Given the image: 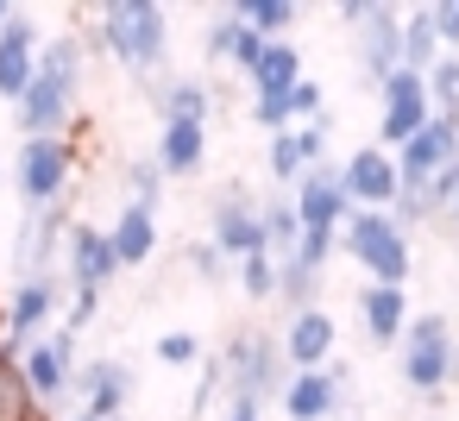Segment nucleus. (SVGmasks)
Segmentation results:
<instances>
[{"label": "nucleus", "mask_w": 459, "mask_h": 421, "mask_svg": "<svg viewBox=\"0 0 459 421\" xmlns=\"http://www.w3.org/2000/svg\"><path fill=\"white\" fill-rule=\"evenodd\" d=\"M428 26L440 45H459V0H440V7H428Z\"/></svg>", "instance_id": "nucleus-37"}, {"label": "nucleus", "mask_w": 459, "mask_h": 421, "mask_svg": "<svg viewBox=\"0 0 459 421\" xmlns=\"http://www.w3.org/2000/svg\"><path fill=\"white\" fill-rule=\"evenodd\" d=\"M82 89V39H51L39 51V76L20 95V133L26 139H64Z\"/></svg>", "instance_id": "nucleus-1"}, {"label": "nucleus", "mask_w": 459, "mask_h": 421, "mask_svg": "<svg viewBox=\"0 0 459 421\" xmlns=\"http://www.w3.org/2000/svg\"><path fill=\"white\" fill-rule=\"evenodd\" d=\"M108 245H114V258H120V264H145V258H152V245H158L152 208H126V214L108 227Z\"/></svg>", "instance_id": "nucleus-25"}, {"label": "nucleus", "mask_w": 459, "mask_h": 421, "mask_svg": "<svg viewBox=\"0 0 459 421\" xmlns=\"http://www.w3.org/2000/svg\"><path fill=\"white\" fill-rule=\"evenodd\" d=\"M20 377H26V390H32V402L45 408V402H64V390L76 383V339L57 327L51 339H32L26 352H20Z\"/></svg>", "instance_id": "nucleus-8"}, {"label": "nucleus", "mask_w": 459, "mask_h": 421, "mask_svg": "<svg viewBox=\"0 0 459 421\" xmlns=\"http://www.w3.org/2000/svg\"><path fill=\"white\" fill-rule=\"evenodd\" d=\"M321 151H327V114L308 120V126H296V133H277V145H271V176H277V183H296L302 170L321 164Z\"/></svg>", "instance_id": "nucleus-19"}, {"label": "nucleus", "mask_w": 459, "mask_h": 421, "mask_svg": "<svg viewBox=\"0 0 459 421\" xmlns=\"http://www.w3.org/2000/svg\"><path fill=\"white\" fill-rule=\"evenodd\" d=\"M70 170H76V145L70 139H26V151H20V195L32 208H57L64 189H70Z\"/></svg>", "instance_id": "nucleus-7"}, {"label": "nucleus", "mask_w": 459, "mask_h": 421, "mask_svg": "<svg viewBox=\"0 0 459 421\" xmlns=\"http://www.w3.org/2000/svg\"><path fill=\"white\" fill-rule=\"evenodd\" d=\"M233 20H239L246 32H258L264 45H277V32H283V26H296V7H290V0H239Z\"/></svg>", "instance_id": "nucleus-26"}, {"label": "nucleus", "mask_w": 459, "mask_h": 421, "mask_svg": "<svg viewBox=\"0 0 459 421\" xmlns=\"http://www.w3.org/2000/svg\"><path fill=\"white\" fill-rule=\"evenodd\" d=\"M114 271H120V258H114L108 233H101V227H76V233H70V283L101 296Z\"/></svg>", "instance_id": "nucleus-20"}, {"label": "nucleus", "mask_w": 459, "mask_h": 421, "mask_svg": "<svg viewBox=\"0 0 459 421\" xmlns=\"http://www.w3.org/2000/svg\"><path fill=\"white\" fill-rule=\"evenodd\" d=\"M95 45H108L126 70L158 76L164 70V7L158 0H108L95 13Z\"/></svg>", "instance_id": "nucleus-2"}, {"label": "nucleus", "mask_w": 459, "mask_h": 421, "mask_svg": "<svg viewBox=\"0 0 459 421\" xmlns=\"http://www.w3.org/2000/svg\"><path fill=\"white\" fill-rule=\"evenodd\" d=\"M32 76H39V26L13 13L7 26H0V101L20 107V95L32 89Z\"/></svg>", "instance_id": "nucleus-15"}, {"label": "nucleus", "mask_w": 459, "mask_h": 421, "mask_svg": "<svg viewBox=\"0 0 459 421\" xmlns=\"http://www.w3.org/2000/svg\"><path fill=\"white\" fill-rule=\"evenodd\" d=\"M202 158H208V126H164L158 133V170L164 176H189V170H202Z\"/></svg>", "instance_id": "nucleus-22"}, {"label": "nucleus", "mask_w": 459, "mask_h": 421, "mask_svg": "<svg viewBox=\"0 0 459 421\" xmlns=\"http://www.w3.org/2000/svg\"><path fill=\"white\" fill-rule=\"evenodd\" d=\"M214 245H221V258L271 252V245H264V220H258V202H252V195L227 189V195L214 202Z\"/></svg>", "instance_id": "nucleus-14"}, {"label": "nucleus", "mask_w": 459, "mask_h": 421, "mask_svg": "<svg viewBox=\"0 0 459 421\" xmlns=\"http://www.w3.org/2000/svg\"><path fill=\"white\" fill-rule=\"evenodd\" d=\"M453 377H459V346H453Z\"/></svg>", "instance_id": "nucleus-43"}, {"label": "nucleus", "mask_w": 459, "mask_h": 421, "mask_svg": "<svg viewBox=\"0 0 459 421\" xmlns=\"http://www.w3.org/2000/svg\"><path fill=\"white\" fill-rule=\"evenodd\" d=\"M340 239H346V252L377 277V289H403V277H409V239H403V227H396L390 214H377V208H352Z\"/></svg>", "instance_id": "nucleus-3"}, {"label": "nucleus", "mask_w": 459, "mask_h": 421, "mask_svg": "<svg viewBox=\"0 0 459 421\" xmlns=\"http://www.w3.org/2000/svg\"><path fill=\"white\" fill-rule=\"evenodd\" d=\"M359 314H365V333H371L377 346H390V339H403V327H409V296L371 283V289L359 296Z\"/></svg>", "instance_id": "nucleus-23"}, {"label": "nucleus", "mask_w": 459, "mask_h": 421, "mask_svg": "<svg viewBox=\"0 0 459 421\" xmlns=\"http://www.w3.org/2000/svg\"><path fill=\"white\" fill-rule=\"evenodd\" d=\"M239 289H246L252 302L277 296V258H271V252H252V258H239Z\"/></svg>", "instance_id": "nucleus-32"}, {"label": "nucleus", "mask_w": 459, "mask_h": 421, "mask_svg": "<svg viewBox=\"0 0 459 421\" xmlns=\"http://www.w3.org/2000/svg\"><path fill=\"white\" fill-rule=\"evenodd\" d=\"M233 39H239V20L221 13V20L208 26V64H227V57H233Z\"/></svg>", "instance_id": "nucleus-34"}, {"label": "nucleus", "mask_w": 459, "mask_h": 421, "mask_svg": "<svg viewBox=\"0 0 459 421\" xmlns=\"http://www.w3.org/2000/svg\"><path fill=\"white\" fill-rule=\"evenodd\" d=\"M258 220H264V245L290 258V252H296V239H302V227H296V208H290V202H264V208H258Z\"/></svg>", "instance_id": "nucleus-31"}, {"label": "nucleus", "mask_w": 459, "mask_h": 421, "mask_svg": "<svg viewBox=\"0 0 459 421\" xmlns=\"http://www.w3.org/2000/svg\"><path fill=\"white\" fill-rule=\"evenodd\" d=\"M384 120H377V139L384 145H409L428 120H434V101H428V82L415 76V70H396L384 89Z\"/></svg>", "instance_id": "nucleus-10"}, {"label": "nucleus", "mask_w": 459, "mask_h": 421, "mask_svg": "<svg viewBox=\"0 0 459 421\" xmlns=\"http://www.w3.org/2000/svg\"><path fill=\"white\" fill-rule=\"evenodd\" d=\"M95 308H101V296H95V289H76V296H70V314H64V333L76 339V333L95 321Z\"/></svg>", "instance_id": "nucleus-36"}, {"label": "nucleus", "mask_w": 459, "mask_h": 421, "mask_svg": "<svg viewBox=\"0 0 459 421\" xmlns=\"http://www.w3.org/2000/svg\"><path fill=\"white\" fill-rule=\"evenodd\" d=\"M126 183H133V208H152V214H158V189H164V170H158L152 158H139V164L126 170Z\"/></svg>", "instance_id": "nucleus-33"}, {"label": "nucleus", "mask_w": 459, "mask_h": 421, "mask_svg": "<svg viewBox=\"0 0 459 421\" xmlns=\"http://www.w3.org/2000/svg\"><path fill=\"white\" fill-rule=\"evenodd\" d=\"M258 57H264V39H258V32H246V26H239V39H233V57H227V64H239V70H246V76H252V64H258Z\"/></svg>", "instance_id": "nucleus-40"}, {"label": "nucleus", "mask_w": 459, "mask_h": 421, "mask_svg": "<svg viewBox=\"0 0 459 421\" xmlns=\"http://www.w3.org/2000/svg\"><path fill=\"white\" fill-rule=\"evenodd\" d=\"M352 32H359V70H365V82L384 89L403 70V13L396 7H365V20Z\"/></svg>", "instance_id": "nucleus-9"}, {"label": "nucleus", "mask_w": 459, "mask_h": 421, "mask_svg": "<svg viewBox=\"0 0 459 421\" xmlns=\"http://www.w3.org/2000/svg\"><path fill=\"white\" fill-rule=\"evenodd\" d=\"M421 82H428V101H434L446 120H459V57H453V51L434 57V70H428Z\"/></svg>", "instance_id": "nucleus-30"}, {"label": "nucleus", "mask_w": 459, "mask_h": 421, "mask_svg": "<svg viewBox=\"0 0 459 421\" xmlns=\"http://www.w3.org/2000/svg\"><path fill=\"white\" fill-rule=\"evenodd\" d=\"M57 233H64V202H57V208H32V220H26V233H20V271H26V283L51 277Z\"/></svg>", "instance_id": "nucleus-21"}, {"label": "nucleus", "mask_w": 459, "mask_h": 421, "mask_svg": "<svg viewBox=\"0 0 459 421\" xmlns=\"http://www.w3.org/2000/svg\"><path fill=\"white\" fill-rule=\"evenodd\" d=\"M7 20H13V7H7V0H0V26H7Z\"/></svg>", "instance_id": "nucleus-42"}, {"label": "nucleus", "mask_w": 459, "mask_h": 421, "mask_svg": "<svg viewBox=\"0 0 459 421\" xmlns=\"http://www.w3.org/2000/svg\"><path fill=\"white\" fill-rule=\"evenodd\" d=\"M290 208H296V227L302 233H340L346 214H352V202L340 189V170H327V164H315V170L296 176V202Z\"/></svg>", "instance_id": "nucleus-11"}, {"label": "nucleus", "mask_w": 459, "mask_h": 421, "mask_svg": "<svg viewBox=\"0 0 459 421\" xmlns=\"http://www.w3.org/2000/svg\"><path fill=\"white\" fill-rule=\"evenodd\" d=\"M283 365H296V371H321V358L333 352V321L321 314V308H302V314H290V327H283Z\"/></svg>", "instance_id": "nucleus-16"}, {"label": "nucleus", "mask_w": 459, "mask_h": 421, "mask_svg": "<svg viewBox=\"0 0 459 421\" xmlns=\"http://www.w3.org/2000/svg\"><path fill=\"white\" fill-rule=\"evenodd\" d=\"M340 377L346 371H290V383H283L290 421H327L340 408Z\"/></svg>", "instance_id": "nucleus-18"}, {"label": "nucleus", "mask_w": 459, "mask_h": 421, "mask_svg": "<svg viewBox=\"0 0 459 421\" xmlns=\"http://www.w3.org/2000/svg\"><path fill=\"white\" fill-rule=\"evenodd\" d=\"M246 82H252V95H258V101H271V95H290V89L302 82V57H296V51L277 39V45H264V57L252 64V76H246Z\"/></svg>", "instance_id": "nucleus-24"}, {"label": "nucleus", "mask_w": 459, "mask_h": 421, "mask_svg": "<svg viewBox=\"0 0 459 421\" xmlns=\"http://www.w3.org/2000/svg\"><path fill=\"white\" fill-rule=\"evenodd\" d=\"M195 352H202L195 333H164V339H158V358H164V365H195Z\"/></svg>", "instance_id": "nucleus-39"}, {"label": "nucleus", "mask_w": 459, "mask_h": 421, "mask_svg": "<svg viewBox=\"0 0 459 421\" xmlns=\"http://www.w3.org/2000/svg\"><path fill=\"white\" fill-rule=\"evenodd\" d=\"M340 189H346V202L384 214V208L396 202V164H390V151H377V145L352 151V158L340 164Z\"/></svg>", "instance_id": "nucleus-13"}, {"label": "nucleus", "mask_w": 459, "mask_h": 421, "mask_svg": "<svg viewBox=\"0 0 459 421\" xmlns=\"http://www.w3.org/2000/svg\"><path fill=\"white\" fill-rule=\"evenodd\" d=\"M453 151H459V120L434 114L409 145H396V158H390V164H396V189H415V195H421V189L453 164Z\"/></svg>", "instance_id": "nucleus-6"}, {"label": "nucleus", "mask_w": 459, "mask_h": 421, "mask_svg": "<svg viewBox=\"0 0 459 421\" xmlns=\"http://www.w3.org/2000/svg\"><path fill=\"white\" fill-rule=\"evenodd\" d=\"M315 289H321V271H308V264H296V258L277 264V296L290 302V314L315 308Z\"/></svg>", "instance_id": "nucleus-29"}, {"label": "nucleus", "mask_w": 459, "mask_h": 421, "mask_svg": "<svg viewBox=\"0 0 459 421\" xmlns=\"http://www.w3.org/2000/svg\"><path fill=\"white\" fill-rule=\"evenodd\" d=\"M434 57H440V39H434V26H428V7H421V13H409V20H403V70L428 76V70H434Z\"/></svg>", "instance_id": "nucleus-27"}, {"label": "nucleus", "mask_w": 459, "mask_h": 421, "mask_svg": "<svg viewBox=\"0 0 459 421\" xmlns=\"http://www.w3.org/2000/svg\"><path fill=\"white\" fill-rule=\"evenodd\" d=\"M70 421H89V415H70Z\"/></svg>", "instance_id": "nucleus-44"}, {"label": "nucleus", "mask_w": 459, "mask_h": 421, "mask_svg": "<svg viewBox=\"0 0 459 421\" xmlns=\"http://www.w3.org/2000/svg\"><path fill=\"white\" fill-rule=\"evenodd\" d=\"M227 421H258V402H252V396H233V402H227Z\"/></svg>", "instance_id": "nucleus-41"}, {"label": "nucleus", "mask_w": 459, "mask_h": 421, "mask_svg": "<svg viewBox=\"0 0 459 421\" xmlns=\"http://www.w3.org/2000/svg\"><path fill=\"white\" fill-rule=\"evenodd\" d=\"M283 114H290V120H321V89H315V82H296V89L283 95Z\"/></svg>", "instance_id": "nucleus-35"}, {"label": "nucleus", "mask_w": 459, "mask_h": 421, "mask_svg": "<svg viewBox=\"0 0 459 421\" xmlns=\"http://www.w3.org/2000/svg\"><path fill=\"white\" fill-rule=\"evenodd\" d=\"M76 390H82V402H89V408H82L89 421H120V402H126L133 383H126V365H120V358H95V365L76 371Z\"/></svg>", "instance_id": "nucleus-17"}, {"label": "nucleus", "mask_w": 459, "mask_h": 421, "mask_svg": "<svg viewBox=\"0 0 459 421\" xmlns=\"http://www.w3.org/2000/svg\"><path fill=\"white\" fill-rule=\"evenodd\" d=\"M403 377H409V390H421V396H434V390L453 377V333H446L440 314H415V321L403 327Z\"/></svg>", "instance_id": "nucleus-5"}, {"label": "nucleus", "mask_w": 459, "mask_h": 421, "mask_svg": "<svg viewBox=\"0 0 459 421\" xmlns=\"http://www.w3.org/2000/svg\"><path fill=\"white\" fill-rule=\"evenodd\" d=\"M221 264H227V258H221V245H214V239H208V245H202V239L189 245V271H195L202 283H214V277H221Z\"/></svg>", "instance_id": "nucleus-38"}, {"label": "nucleus", "mask_w": 459, "mask_h": 421, "mask_svg": "<svg viewBox=\"0 0 459 421\" xmlns=\"http://www.w3.org/2000/svg\"><path fill=\"white\" fill-rule=\"evenodd\" d=\"M57 296H64V289H57V283H45V277H39V283H20V289H13V302H7V321H0V352L20 358V352L39 339V327L57 314Z\"/></svg>", "instance_id": "nucleus-12"}, {"label": "nucleus", "mask_w": 459, "mask_h": 421, "mask_svg": "<svg viewBox=\"0 0 459 421\" xmlns=\"http://www.w3.org/2000/svg\"><path fill=\"white\" fill-rule=\"evenodd\" d=\"M221 371H227V390L233 396H252V402H264L271 390L283 396V383H290V365H283V346L271 339V333H233V346L221 352Z\"/></svg>", "instance_id": "nucleus-4"}, {"label": "nucleus", "mask_w": 459, "mask_h": 421, "mask_svg": "<svg viewBox=\"0 0 459 421\" xmlns=\"http://www.w3.org/2000/svg\"><path fill=\"white\" fill-rule=\"evenodd\" d=\"M0 421H39V402L20 377V358H7V352H0Z\"/></svg>", "instance_id": "nucleus-28"}]
</instances>
